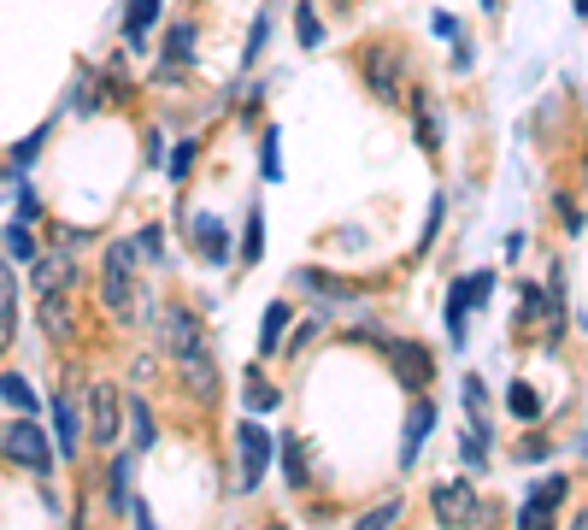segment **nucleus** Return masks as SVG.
<instances>
[{
  "mask_svg": "<svg viewBox=\"0 0 588 530\" xmlns=\"http://www.w3.org/2000/svg\"><path fill=\"white\" fill-rule=\"evenodd\" d=\"M195 160H200V142H195V136H188V142H177V153H171V177H188V171H195Z\"/></svg>",
  "mask_w": 588,
  "mask_h": 530,
  "instance_id": "obj_25",
  "label": "nucleus"
},
{
  "mask_svg": "<svg viewBox=\"0 0 588 530\" xmlns=\"http://www.w3.org/2000/svg\"><path fill=\"white\" fill-rule=\"evenodd\" d=\"M283 331H288V306L271 301V306H265V324H259V354H276V348H283Z\"/></svg>",
  "mask_w": 588,
  "mask_h": 530,
  "instance_id": "obj_17",
  "label": "nucleus"
},
{
  "mask_svg": "<svg viewBox=\"0 0 588 530\" xmlns=\"http://www.w3.org/2000/svg\"><path fill=\"white\" fill-rule=\"evenodd\" d=\"M89 436H95V448L118 442V389L112 383H89Z\"/></svg>",
  "mask_w": 588,
  "mask_h": 530,
  "instance_id": "obj_8",
  "label": "nucleus"
},
{
  "mask_svg": "<svg viewBox=\"0 0 588 530\" xmlns=\"http://www.w3.org/2000/svg\"><path fill=\"white\" fill-rule=\"evenodd\" d=\"M12 295H19V283H12V266L0 260V313H7V306H12Z\"/></svg>",
  "mask_w": 588,
  "mask_h": 530,
  "instance_id": "obj_33",
  "label": "nucleus"
},
{
  "mask_svg": "<svg viewBox=\"0 0 588 530\" xmlns=\"http://www.w3.org/2000/svg\"><path fill=\"white\" fill-rule=\"evenodd\" d=\"M482 7H489V12H494V7H500V0H482Z\"/></svg>",
  "mask_w": 588,
  "mask_h": 530,
  "instance_id": "obj_39",
  "label": "nucleus"
},
{
  "mask_svg": "<svg viewBox=\"0 0 588 530\" xmlns=\"http://www.w3.org/2000/svg\"><path fill=\"white\" fill-rule=\"evenodd\" d=\"M100 301L124 324H135V242H112L107 266H100Z\"/></svg>",
  "mask_w": 588,
  "mask_h": 530,
  "instance_id": "obj_2",
  "label": "nucleus"
},
{
  "mask_svg": "<svg viewBox=\"0 0 588 530\" xmlns=\"http://www.w3.org/2000/svg\"><path fill=\"white\" fill-rule=\"evenodd\" d=\"M160 331H165V348H171V360H177V371L195 383V401L213 407L218 401V366H213V348H206L200 318L183 313V306H171V313L160 318Z\"/></svg>",
  "mask_w": 588,
  "mask_h": 530,
  "instance_id": "obj_1",
  "label": "nucleus"
},
{
  "mask_svg": "<svg viewBox=\"0 0 588 530\" xmlns=\"http://www.w3.org/2000/svg\"><path fill=\"white\" fill-rule=\"evenodd\" d=\"M459 448H465V459H471V472H482V459H489V431H482V424H471Z\"/></svg>",
  "mask_w": 588,
  "mask_h": 530,
  "instance_id": "obj_23",
  "label": "nucleus"
},
{
  "mask_svg": "<svg viewBox=\"0 0 588 530\" xmlns=\"http://www.w3.org/2000/svg\"><path fill=\"white\" fill-rule=\"evenodd\" d=\"M42 331L47 336H72V306H65V295H42Z\"/></svg>",
  "mask_w": 588,
  "mask_h": 530,
  "instance_id": "obj_19",
  "label": "nucleus"
},
{
  "mask_svg": "<svg viewBox=\"0 0 588 530\" xmlns=\"http://www.w3.org/2000/svg\"><path fill=\"white\" fill-rule=\"evenodd\" d=\"M47 142V130H36V136H24V142L19 148H12V160H19V165H30V160H36V148Z\"/></svg>",
  "mask_w": 588,
  "mask_h": 530,
  "instance_id": "obj_31",
  "label": "nucleus"
},
{
  "mask_svg": "<svg viewBox=\"0 0 588 530\" xmlns=\"http://www.w3.org/2000/svg\"><path fill=\"white\" fill-rule=\"evenodd\" d=\"M160 24V0H130V12H124V42L130 47H142V36Z\"/></svg>",
  "mask_w": 588,
  "mask_h": 530,
  "instance_id": "obj_15",
  "label": "nucleus"
},
{
  "mask_svg": "<svg viewBox=\"0 0 588 530\" xmlns=\"http://www.w3.org/2000/svg\"><path fill=\"white\" fill-rule=\"evenodd\" d=\"M436 230H442V195H436V201H429V218H424V248H429V242H436Z\"/></svg>",
  "mask_w": 588,
  "mask_h": 530,
  "instance_id": "obj_35",
  "label": "nucleus"
},
{
  "mask_svg": "<svg viewBox=\"0 0 588 530\" xmlns=\"http://www.w3.org/2000/svg\"><path fill=\"white\" fill-rule=\"evenodd\" d=\"M248 407L253 413H271V407H283V389H271L259 371H248Z\"/></svg>",
  "mask_w": 588,
  "mask_h": 530,
  "instance_id": "obj_20",
  "label": "nucleus"
},
{
  "mask_svg": "<svg viewBox=\"0 0 588 530\" xmlns=\"http://www.w3.org/2000/svg\"><path fill=\"white\" fill-rule=\"evenodd\" d=\"M0 396L19 407V413H36V389H30L24 378H0Z\"/></svg>",
  "mask_w": 588,
  "mask_h": 530,
  "instance_id": "obj_22",
  "label": "nucleus"
},
{
  "mask_svg": "<svg viewBox=\"0 0 588 530\" xmlns=\"http://www.w3.org/2000/svg\"><path fill=\"white\" fill-rule=\"evenodd\" d=\"M54 431H59V454L72 459L77 448H83V424H77V413H72V401H54Z\"/></svg>",
  "mask_w": 588,
  "mask_h": 530,
  "instance_id": "obj_16",
  "label": "nucleus"
},
{
  "mask_svg": "<svg viewBox=\"0 0 588 530\" xmlns=\"http://www.w3.org/2000/svg\"><path fill=\"white\" fill-rule=\"evenodd\" d=\"M366 77H371L377 100H401V60H394L389 47H371L366 54Z\"/></svg>",
  "mask_w": 588,
  "mask_h": 530,
  "instance_id": "obj_9",
  "label": "nucleus"
},
{
  "mask_svg": "<svg viewBox=\"0 0 588 530\" xmlns=\"http://www.w3.org/2000/svg\"><path fill=\"white\" fill-rule=\"evenodd\" d=\"M165 65H171V72L195 65V24H177V30L165 36Z\"/></svg>",
  "mask_w": 588,
  "mask_h": 530,
  "instance_id": "obj_18",
  "label": "nucleus"
},
{
  "mask_svg": "<svg viewBox=\"0 0 588 530\" xmlns=\"http://www.w3.org/2000/svg\"><path fill=\"white\" fill-rule=\"evenodd\" d=\"M429 431H436V407H429V396L412 407V419H406V448H401V466H412L418 459V448L429 442Z\"/></svg>",
  "mask_w": 588,
  "mask_h": 530,
  "instance_id": "obj_13",
  "label": "nucleus"
},
{
  "mask_svg": "<svg viewBox=\"0 0 588 530\" xmlns=\"http://www.w3.org/2000/svg\"><path fill=\"white\" fill-rule=\"evenodd\" d=\"M418 142H424V148H436V142H442V118L429 112V100H424V95H418Z\"/></svg>",
  "mask_w": 588,
  "mask_h": 530,
  "instance_id": "obj_29",
  "label": "nucleus"
},
{
  "mask_svg": "<svg viewBox=\"0 0 588 530\" xmlns=\"http://www.w3.org/2000/svg\"><path fill=\"white\" fill-rule=\"evenodd\" d=\"M7 342H12V306L0 313V348H7Z\"/></svg>",
  "mask_w": 588,
  "mask_h": 530,
  "instance_id": "obj_37",
  "label": "nucleus"
},
{
  "mask_svg": "<svg viewBox=\"0 0 588 530\" xmlns=\"http://www.w3.org/2000/svg\"><path fill=\"white\" fill-rule=\"evenodd\" d=\"M547 454V442L542 436H530V442H518V459H542Z\"/></svg>",
  "mask_w": 588,
  "mask_h": 530,
  "instance_id": "obj_36",
  "label": "nucleus"
},
{
  "mask_svg": "<svg viewBox=\"0 0 588 530\" xmlns=\"http://www.w3.org/2000/svg\"><path fill=\"white\" fill-rule=\"evenodd\" d=\"M330 7H353V0H330Z\"/></svg>",
  "mask_w": 588,
  "mask_h": 530,
  "instance_id": "obj_38",
  "label": "nucleus"
},
{
  "mask_svg": "<svg viewBox=\"0 0 588 530\" xmlns=\"http://www.w3.org/2000/svg\"><path fill=\"white\" fill-rule=\"evenodd\" d=\"M283 477L294 489H313L318 472H313V442L306 436H283Z\"/></svg>",
  "mask_w": 588,
  "mask_h": 530,
  "instance_id": "obj_10",
  "label": "nucleus"
},
{
  "mask_svg": "<svg viewBox=\"0 0 588 530\" xmlns=\"http://www.w3.org/2000/svg\"><path fill=\"white\" fill-rule=\"evenodd\" d=\"M265 36H271V19H259V24H253V36H248V54H241L248 65L259 60V47H265Z\"/></svg>",
  "mask_w": 588,
  "mask_h": 530,
  "instance_id": "obj_32",
  "label": "nucleus"
},
{
  "mask_svg": "<svg viewBox=\"0 0 588 530\" xmlns=\"http://www.w3.org/2000/svg\"><path fill=\"white\" fill-rule=\"evenodd\" d=\"M195 236H200V253H206V260H213V266H224V260H230V236H224V218L200 213V218H195Z\"/></svg>",
  "mask_w": 588,
  "mask_h": 530,
  "instance_id": "obj_14",
  "label": "nucleus"
},
{
  "mask_svg": "<svg viewBox=\"0 0 588 530\" xmlns=\"http://www.w3.org/2000/svg\"><path fill=\"white\" fill-rule=\"evenodd\" d=\"M565 501V477H542V484H535V495H530V501H524V512H518V524H547V512L553 507H559Z\"/></svg>",
  "mask_w": 588,
  "mask_h": 530,
  "instance_id": "obj_12",
  "label": "nucleus"
},
{
  "mask_svg": "<svg viewBox=\"0 0 588 530\" xmlns=\"http://www.w3.org/2000/svg\"><path fill=\"white\" fill-rule=\"evenodd\" d=\"M236 448H241V489H259V477L271 466V436L259 419H241L236 424Z\"/></svg>",
  "mask_w": 588,
  "mask_h": 530,
  "instance_id": "obj_6",
  "label": "nucleus"
},
{
  "mask_svg": "<svg viewBox=\"0 0 588 530\" xmlns=\"http://www.w3.org/2000/svg\"><path fill=\"white\" fill-rule=\"evenodd\" d=\"M259 253H265V218H259V207L248 213V242H241V260H259Z\"/></svg>",
  "mask_w": 588,
  "mask_h": 530,
  "instance_id": "obj_24",
  "label": "nucleus"
},
{
  "mask_svg": "<svg viewBox=\"0 0 588 530\" xmlns=\"http://www.w3.org/2000/svg\"><path fill=\"white\" fill-rule=\"evenodd\" d=\"M7 253H12V260H36V236H30V225L7 230Z\"/></svg>",
  "mask_w": 588,
  "mask_h": 530,
  "instance_id": "obj_26",
  "label": "nucleus"
},
{
  "mask_svg": "<svg viewBox=\"0 0 588 530\" xmlns=\"http://www.w3.org/2000/svg\"><path fill=\"white\" fill-rule=\"evenodd\" d=\"M0 459L30 466V472H47V466H54V454H47V431L30 413L12 419V424H0Z\"/></svg>",
  "mask_w": 588,
  "mask_h": 530,
  "instance_id": "obj_3",
  "label": "nucleus"
},
{
  "mask_svg": "<svg viewBox=\"0 0 588 530\" xmlns=\"http://www.w3.org/2000/svg\"><path fill=\"white\" fill-rule=\"evenodd\" d=\"M394 512H401V501H383V507H377V512H366V519H359V524H366V530H377V524H389V519H394Z\"/></svg>",
  "mask_w": 588,
  "mask_h": 530,
  "instance_id": "obj_34",
  "label": "nucleus"
},
{
  "mask_svg": "<svg viewBox=\"0 0 588 530\" xmlns=\"http://www.w3.org/2000/svg\"><path fill=\"white\" fill-rule=\"evenodd\" d=\"M294 36H301V47H318V42H324L318 7H294Z\"/></svg>",
  "mask_w": 588,
  "mask_h": 530,
  "instance_id": "obj_21",
  "label": "nucleus"
},
{
  "mask_svg": "<svg viewBox=\"0 0 588 530\" xmlns=\"http://www.w3.org/2000/svg\"><path fill=\"white\" fill-rule=\"evenodd\" d=\"M72 283H77L72 253H42V260H36V289H42V295H72Z\"/></svg>",
  "mask_w": 588,
  "mask_h": 530,
  "instance_id": "obj_11",
  "label": "nucleus"
},
{
  "mask_svg": "<svg viewBox=\"0 0 588 530\" xmlns=\"http://www.w3.org/2000/svg\"><path fill=\"white\" fill-rule=\"evenodd\" d=\"M130 424H135V431H130V436H135V448H153V436H160V431H153V413H148L142 401L130 407Z\"/></svg>",
  "mask_w": 588,
  "mask_h": 530,
  "instance_id": "obj_27",
  "label": "nucleus"
},
{
  "mask_svg": "<svg viewBox=\"0 0 588 530\" xmlns=\"http://www.w3.org/2000/svg\"><path fill=\"white\" fill-rule=\"evenodd\" d=\"M383 354H389V366H394V383L412 389V396H418V389H424L429 378H436V360H429V354L418 348V342L389 336V342H383Z\"/></svg>",
  "mask_w": 588,
  "mask_h": 530,
  "instance_id": "obj_5",
  "label": "nucleus"
},
{
  "mask_svg": "<svg viewBox=\"0 0 588 530\" xmlns=\"http://www.w3.org/2000/svg\"><path fill=\"white\" fill-rule=\"evenodd\" d=\"M507 407H512V413H524V419H535V413H542V396H535V389H530V383H512V396H507Z\"/></svg>",
  "mask_w": 588,
  "mask_h": 530,
  "instance_id": "obj_28",
  "label": "nucleus"
},
{
  "mask_svg": "<svg viewBox=\"0 0 588 530\" xmlns=\"http://www.w3.org/2000/svg\"><path fill=\"white\" fill-rule=\"evenodd\" d=\"M429 512H436L442 524H471V519H482V501H477L471 477H447V484L429 489Z\"/></svg>",
  "mask_w": 588,
  "mask_h": 530,
  "instance_id": "obj_4",
  "label": "nucleus"
},
{
  "mask_svg": "<svg viewBox=\"0 0 588 530\" xmlns=\"http://www.w3.org/2000/svg\"><path fill=\"white\" fill-rule=\"evenodd\" d=\"M112 501L130 507V459H118V466H112Z\"/></svg>",
  "mask_w": 588,
  "mask_h": 530,
  "instance_id": "obj_30",
  "label": "nucleus"
},
{
  "mask_svg": "<svg viewBox=\"0 0 588 530\" xmlns=\"http://www.w3.org/2000/svg\"><path fill=\"white\" fill-rule=\"evenodd\" d=\"M494 289V271H477V278H459L454 295H447V336L465 342V306H482Z\"/></svg>",
  "mask_w": 588,
  "mask_h": 530,
  "instance_id": "obj_7",
  "label": "nucleus"
}]
</instances>
